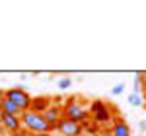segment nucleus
Listing matches in <instances>:
<instances>
[{
  "label": "nucleus",
  "mask_w": 146,
  "mask_h": 136,
  "mask_svg": "<svg viewBox=\"0 0 146 136\" xmlns=\"http://www.w3.org/2000/svg\"><path fill=\"white\" fill-rule=\"evenodd\" d=\"M0 113H8V115H14V117H22V111H20L12 101H8L6 97L0 101Z\"/></svg>",
  "instance_id": "10"
},
{
  "label": "nucleus",
  "mask_w": 146,
  "mask_h": 136,
  "mask_svg": "<svg viewBox=\"0 0 146 136\" xmlns=\"http://www.w3.org/2000/svg\"><path fill=\"white\" fill-rule=\"evenodd\" d=\"M70 84H72V80H70V78L58 80V88H60V90H68V88H70Z\"/></svg>",
  "instance_id": "12"
},
{
  "label": "nucleus",
  "mask_w": 146,
  "mask_h": 136,
  "mask_svg": "<svg viewBox=\"0 0 146 136\" xmlns=\"http://www.w3.org/2000/svg\"><path fill=\"white\" fill-rule=\"evenodd\" d=\"M20 121H22V128L25 132H29V136L39 134V132H49V130H51L49 125L45 123V119H43V115L33 113L31 109H29V111H23L22 117H20Z\"/></svg>",
  "instance_id": "1"
},
{
  "label": "nucleus",
  "mask_w": 146,
  "mask_h": 136,
  "mask_svg": "<svg viewBox=\"0 0 146 136\" xmlns=\"http://www.w3.org/2000/svg\"><path fill=\"white\" fill-rule=\"evenodd\" d=\"M43 119H45V123L49 125V128H55V125L62 119V107L51 103V105H49V109L43 113Z\"/></svg>",
  "instance_id": "6"
},
{
  "label": "nucleus",
  "mask_w": 146,
  "mask_h": 136,
  "mask_svg": "<svg viewBox=\"0 0 146 136\" xmlns=\"http://www.w3.org/2000/svg\"><path fill=\"white\" fill-rule=\"evenodd\" d=\"M49 105H51V97H33L31 99V111L43 115L49 109Z\"/></svg>",
  "instance_id": "9"
},
{
  "label": "nucleus",
  "mask_w": 146,
  "mask_h": 136,
  "mask_svg": "<svg viewBox=\"0 0 146 136\" xmlns=\"http://www.w3.org/2000/svg\"><path fill=\"white\" fill-rule=\"evenodd\" d=\"M33 136H53V134H51V130H49V132H39V134H33Z\"/></svg>",
  "instance_id": "15"
},
{
  "label": "nucleus",
  "mask_w": 146,
  "mask_h": 136,
  "mask_svg": "<svg viewBox=\"0 0 146 136\" xmlns=\"http://www.w3.org/2000/svg\"><path fill=\"white\" fill-rule=\"evenodd\" d=\"M80 136H88V134H80Z\"/></svg>",
  "instance_id": "19"
},
{
  "label": "nucleus",
  "mask_w": 146,
  "mask_h": 136,
  "mask_svg": "<svg viewBox=\"0 0 146 136\" xmlns=\"http://www.w3.org/2000/svg\"><path fill=\"white\" fill-rule=\"evenodd\" d=\"M111 136H131V126L129 123L121 119V117H117L115 121H113V126H111Z\"/></svg>",
  "instance_id": "8"
},
{
  "label": "nucleus",
  "mask_w": 146,
  "mask_h": 136,
  "mask_svg": "<svg viewBox=\"0 0 146 136\" xmlns=\"http://www.w3.org/2000/svg\"><path fill=\"white\" fill-rule=\"evenodd\" d=\"M4 97L8 99V101H12L20 111H29L31 109V95L27 93V90H20V88H10V90L4 91Z\"/></svg>",
  "instance_id": "3"
},
{
  "label": "nucleus",
  "mask_w": 146,
  "mask_h": 136,
  "mask_svg": "<svg viewBox=\"0 0 146 136\" xmlns=\"http://www.w3.org/2000/svg\"><path fill=\"white\" fill-rule=\"evenodd\" d=\"M138 128L142 130V132H146V121L142 119V121H138Z\"/></svg>",
  "instance_id": "14"
},
{
  "label": "nucleus",
  "mask_w": 146,
  "mask_h": 136,
  "mask_svg": "<svg viewBox=\"0 0 146 136\" xmlns=\"http://www.w3.org/2000/svg\"><path fill=\"white\" fill-rule=\"evenodd\" d=\"M129 103L135 105V107H142V95L140 93H131L129 95Z\"/></svg>",
  "instance_id": "11"
},
{
  "label": "nucleus",
  "mask_w": 146,
  "mask_h": 136,
  "mask_svg": "<svg viewBox=\"0 0 146 136\" xmlns=\"http://www.w3.org/2000/svg\"><path fill=\"white\" fill-rule=\"evenodd\" d=\"M123 90H125V84H117V86H113V88H111V93H113V95H121Z\"/></svg>",
  "instance_id": "13"
},
{
  "label": "nucleus",
  "mask_w": 146,
  "mask_h": 136,
  "mask_svg": "<svg viewBox=\"0 0 146 136\" xmlns=\"http://www.w3.org/2000/svg\"><path fill=\"white\" fill-rule=\"evenodd\" d=\"M2 99H4V91H0V101H2Z\"/></svg>",
  "instance_id": "17"
},
{
  "label": "nucleus",
  "mask_w": 146,
  "mask_h": 136,
  "mask_svg": "<svg viewBox=\"0 0 146 136\" xmlns=\"http://www.w3.org/2000/svg\"><path fill=\"white\" fill-rule=\"evenodd\" d=\"M62 117L68 119V121L78 123V125H84V123L88 121V111H86L74 97H70V99L64 103V107H62Z\"/></svg>",
  "instance_id": "2"
},
{
  "label": "nucleus",
  "mask_w": 146,
  "mask_h": 136,
  "mask_svg": "<svg viewBox=\"0 0 146 136\" xmlns=\"http://www.w3.org/2000/svg\"><path fill=\"white\" fill-rule=\"evenodd\" d=\"M0 125H2V128L12 136H18V132L22 130V121H20V117H14V115H8V113H0Z\"/></svg>",
  "instance_id": "5"
},
{
  "label": "nucleus",
  "mask_w": 146,
  "mask_h": 136,
  "mask_svg": "<svg viewBox=\"0 0 146 136\" xmlns=\"http://www.w3.org/2000/svg\"><path fill=\"white\" fill-rule=\"evenodd\" d=\"M100 136H111V132H109V130H105V132H101Z\"/></svg>",
  "instance_id": "16"
},
{
  "label": "nucleus",
  "mask_w": 146,
  "mask_h": 136,
  "mask_svg": "<svg viewBox=\"0 0 146 136\" xmlns=\"http://www.w3.org/2000/svg\"><path fill=\"white\" fill-rule=\"evenodd\" d=\"M55 128L62 136H80V134H84V126L78 125V123H74V121H68V119H64V117L55 125Z\"/></svg>",
  "instance_id": "4"
},
{
  "label": "nucleus",
  "mask_w": 146,
  "mask_h": 136,
  "mask_svg": "<svg viewBox=\"0 0 146 136\" xmlns=\"http://www.w3.org/2000/svg\"><path fill=\"white\" fill-rule=\"evenodd\" d=\"M92 111L96 115V123H107V121L111 119V111L105 107L103 101H96L92 105Z\"/></svg>",
  "instance_id": "7"
},
{
  "label": "nucleus",
  "mask_w": 146,
  "mask_h": 136,
  "mask_svg": "<svg viewBox=\"0 0 146 136\" xmlns=\"http://www.w3.org/2000/svg\"><path fill=\"white\" fill-rule=\"evenodd\" d=\"M18 136H29V134H23V132H22V134H18Z\"/></svg>",
  "instance_id": "18"
}]
</instances>
